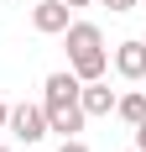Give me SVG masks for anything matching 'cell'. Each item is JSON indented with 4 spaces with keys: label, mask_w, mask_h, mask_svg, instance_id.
Wrapping results in <instances>:
<instances>
[{
    "label": "cell",
    "mask_w": 146,
    "mask_h": 152,
    "mask_svg": "<svg viewBox=\"0 0 146 152\" xmlns=\"http://www.w3.org/2000/svg\"><path fill=\"white\" fill-rule=\"evenodd\" d=\"M42 110H47V131H63V137H73V131H84V105H78V79H73V68L68 74H47V84H42Z\"/></svg>",
    "instance_id": "obj_1"
},
{
    "label": "cell",
    "mask_w": 146,
    "mask_h": 152,
    "mask_svg": "<svg viewBox=\"0 0 146 152\" xmlns=\"http://www.w3.org/2000/svg\"><path fill=\"white\" fill-rule=\"evenodd\" d=\"M5 131H11L16 142H42L47 137V110L42 105H16L11 115H5Z\"/></svg>",
    "instance_id": "obj_2"
},
{
    "label": "cell",
    "mask_w": 146,
    "mask_h": 152,
    "mask_svg": "<svg viewBox=\"0 0 146 152\" xmlns=\"http://www.w3.org/2000/svg\"><path fill=\"white\" fill-rule=\"evenodd\" d=\"M68 21H73V5H63V0H37L31 5V26L42 31V37H58Z\"/></svg>",
    "instance_id": "obj_3"
},
{
    "label": "cell",
    "mask_w": 146,
    "mask_h": 152,
    "mask_svg": "<svg viewBox=\"0 0 146 152\" xmlns=\"http://www.w3.org/2000/svg\"><path fill=\"white\" fill-rule=\"evenodd\" d=\"M78 105H84V115H115V89L104 79H89V84H78Z\"/></svg>",
    "instance_id": "obj_4"
},
{
    "label": "cell",
    "mask_w": 146,
    "mask_h": 152,
    "mask_svg": "<svg viewBox=\"0 0 146 152\" xmlns=\"http://www.w3.org/2000/svg\"><path fill=\"white\" fill-rule=\"evenodd\" d=\"M115 74L120 79H146V42L141 37H131V42L115 47Z\"/></svg>",
    "instance_id": "obj_5"
},
{
    "label": "cell",
    "mask_w": 146,
    "mask_h": 152,
    "mask_svg": "<svg viewBox=\"0 0 146 152\" xmlns=\"http://www.w3.org/2000/svg\"><path fill=\"white\" fill-rule=\"evenodd\" d=\"M68 68H73V79H78V84H89V79H104V68H110V53H104V47L73 53V58H68Z\"/></svg>",
    "instance_id": "obj_6"
},
{
    "label": "cell",
    "mask_w": 146,
    "mask_h": 152,
    "mask_svg": "<svg viewBox=\"0 0 146 152\" xmlns=\"http://www.w3.org/2000/svg\"><path fill=\"white\" fill-rule=\"evenodd\" d=\"M63 37H68V58H73V53H89V47H104V37H99L94 21H68Z\"/></svg>",
    "instance_id": "obj_7"
},
{
    "label": "cell",
    "mask_w": 146,
    "mask_h": 152,
    "mask_svg": "<svg viewBox=\"0 0 146 152\" xmlns=\"http://www.w3.org/2000/svg\"><path fill=\"white\" fill-rule=\"evenodd\" d=\"M115 115L136 126V121L146 115V94H141V89H131V94H115Z\"/></svg>",
    "instance_id": "obj_8"
},
{
    "label": "cell",
    "mask_w": 146,
    "mask_h": 152,
    "mask_svg": "<svg viewBox=\"0 0 146 152\" xmlns=\"http://www.w3.org/2000/svg\"><path fill=\"white\" fill-rule=\"evenodd\" d=\"M99 5H110L115 16H125V11H136V0H99Z\"/></svg>",
    "instance_id": "obj_9"
},
{
    "label": "cell",
    "mask_w": 146,
    "mask_h": 152,
    "mask_svg": "<svg viewBox=\"0 0 146 152\" xmlns=\"http://www.w3.org/2000/svg\"><path fill=\"white\" fill-rule=\"evenodd\" d=\"M58 152H89V147H84L78 137H63V142H58Z\"/></svg>",
    "instance_id": "obj_10"
},
{
    "label": "cell",
    "mask_w": 146,
    "mask_h": 152,
    "mask_svg": "<svg viewBox=\"0 0 146 152\" xmlns=\"http://www.w3.org/2000/svg\"><path fill=\"white\" fill-rule=\"evenodd\" d=\"M136 152H146V115L136 121Z\"/></svg>",
    "instance_id": "obj_11"
},
{
    "label": "cell",
    "mask_w": 146,
    "mask_h": 152,
    "mask_svg": "<svg viewBox=\"0 0 146 152\" xmlns=\"http://www.w3.org/2000/svg\"><path fill=\"white\" fill-rule=\"evenodd\" d=\"M5 115H11V105H5V100H0V131H5Z\"/></svg>",
    "instance_id": "obj_12"
},
{
    "label": "cell",
    "mask_w": 146,
    "mask_h": 152,
    "mask_svg": "<svg viewBox=\"0 0 146 152\" xmlns=\"http://www.w3.org/2000/svg\"><path fill=\"white\" fill-rule=\"evenodd\" d=\"M63 5H73V11H78V5H94V0H63Z\"/></svg>",
    "instance_id": "obj_13"
},
{
    "label": "cell",
    "mask_w": 146,
    "mask_h": 152,
    "mask_svg": "<svg viewBox=\"0 0 146 152\" xmlns=\"http://www.w3.org/2000/svg\"><path fill=\"white\" fill-rule=\"evenodd\" d=\"M0 152H11V147H0Z\"/></svg>",
    "instance_id": "obj_14"
},
{
    "label": "cell",
    "mask_w": 146,
    "mask_h": 152,
    "mask_svg": "<svg viewBox=\"0 0 146 152\" xmlns=\"http://www.w3.org/2000/svg\"><path fill=\"white\" fill-rule=\"evenodd\" d=\"M141 42H146V37H141Z\"/></svg>",
    "instance_id": "obj_15"
}]
</instances>
